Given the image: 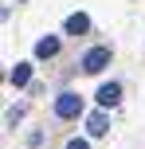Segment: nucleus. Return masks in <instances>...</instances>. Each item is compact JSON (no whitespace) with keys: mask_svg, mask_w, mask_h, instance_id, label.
Returning <instances> with one entry per match:
<instances>
[{"mask_svg":"<svg viewBox=\"0 0 145 149\" xmlns=\"http://www.w3.org/2000/svg\"><path fill=\"white\" fill-rule=\"evenodd\" d=\"M55 114H59V118H78V114H83V98L78 94H59L55 98Z\"/></svg>","mask_w":145,"mask_h":149,"instance_id":"obj_1","label":"nucleus"},{"mask_svg":"<svg viewBox=\"0 0 145 149\" xmlns=\"http://www.w3.org/2000/svg\"><path fill=\"white\" fill-rule=\"evenodd\" d=\"M106 63H110V47H90V51L83 55V71L86 74H98Z\"/></svg>","mask_w":145,"mask_h":149,"instance_id":"obj_2","label":"nucleus"},{"mask_svg":"<svg viewBox=\"0 0 145 149\" xmlns=\"http://www.w3.org/2000/svg\"><path fill=\"white\" fill-rule=\"evenodd\" d=\"M94 98H98V106H102V110H114V106L122 102V86H118V82H102Z\"/></svg>","mask_w":145,"mask_h":149,"instance_id":"obj_3","label":"nucleus"},{"mask_svg":"<svg viewBox=\"0 0 145 149\" xmlns=\"http://www.w3.org/2000/svg\"><path fill=\"white\" fill-rule=\"evenodd\" d=\"M86 28H90V16H86V12H71L67 24H63V31H67V36H83Z\"/></svg>","mask_w":145,"mask_h":149,"instance_id":"obj_4","label":"nucleus"},{"mask_svg":"<svg viewBox=\"0 0 145 149\" xmlns=\"http://www.w3.org/2000/svg\"><path fill=\"white\" fill-rule=\"evenodd\" d=\"M8 82H12V86H28L31 82V63H16V67L8 71Z\"/></svg>","mask_w":145,"mask_h":149,"instance_id":"obj_5","label":"nucleus"},{"mask_svg":"<svg viewBox=\"0 0 145 149\" xmlns=\"http://www.w3.org/2000/svg\"><path fill=\"white\" fill-rule=\"evenodd\" d=\"M35 55L39 59H51V55H59V36H43L35 43Z\"/></svg>","mask_w":145,"mask_h":149,"instance_id":"obj_6","label":"nucleus"},{"mask_svg":"<svg viewBox=\"0 0 145 149\" xmlns=\"http://www.w3.org/2000/svg\"><path fill=\"white\" fill-rule=\"evenodd\" d=\"M86 130H90V137H102L110 130V118L106 114H90V118H86Z\"/></svg>","mask_w":145,"mask_h":149,"instance_id":"obj_7","label":"nucleus"},{"mask_svg":"<svg viewBox=\"0 0 145 149\" xmlns=\"http://www.w3.org/2000/svg\"><path fill=\"white\" fill-rule=\"evenodd\" d=\"M67 149H90V145H86L83 137H71V141H67Z\"/></svg>","mask_w":145,"mask_h":149,"instance_id":"obj_8","label":"nucleus"}]
</instances>
